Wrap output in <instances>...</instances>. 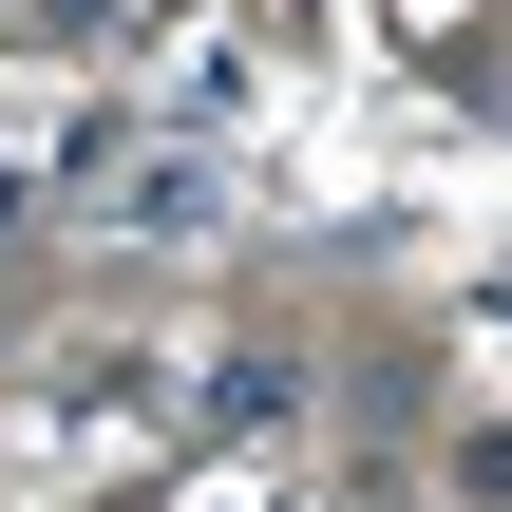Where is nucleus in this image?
<instances>
[{"instance_id": "nucleus-1", "label": "nucleus", "mask_w": 512, "mask_h": 512, "mask_svg": "<svg viewBox=\"0 0 512 512\" xmlns=\"http://www.w3.org/2000/svg\"><path fill=\"white\" fill-rule=\"evenodd\" d=\"M475 342H494V361H512V285H494V304H475Z\"/></svg>"}]
</instances>
